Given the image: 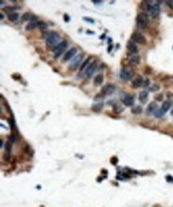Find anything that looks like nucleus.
I'll return each instance as SVG.
<instances>
[{
	"label": "nucleus",
	"instance_id": "f257e3e1",
	"mask_svg": "<svg viewBox=\"0 0 173 207\" xmlns=\"http://www.w3.org/2000/svg\"><path fill=\"white\" fill-rule=\"evenodd\" d=\"M60 40V35L58 33H57L55 31H50L47 35L46 43L48 47H53L55 45L58 44V42Z\"/></svg>",
	"mask_w": 173,
	"mask_h": 207
},
{
	"label": "nucleus",
	"instance_id": "f03ea898",
	"mask_svg": "<svg viewBox=\"0 0 173 207\" xmlns=\"http://www.w3.org/2000/svg\"><path fill=\"white\" fill-rule=\"evenodd\" d=\"M136 23L138 27H140V29H146L148 26L149 23V19L147 14L145 13H140L138 14L137 17H136Z\"/></svg>",
	"mask_w": 173,
	"mask_h": 207
},
{
	"label": "nucleus",
	"instance_id": "7ed1b4c3",
	"mask_svg": "<svg viewBox=\"0 0 173 207\" xmlns=\"http://www.w3.org/2000/svg\"><path fill=\"white\" fill-rule=\"evenodd\" d=\"M133 76H134V71L129 67H124L120 73V77L125 81L131 80L133 77Z\"/></svg>",
	"mask_w": 173,
	"mask_h": 207
},
{
	"label": "nucleus",
	"instance_id": "20e7f679",
	"mask_svg": "<svg viewBox=\"0 0 173 207\" xmlns=\"http://www.w3.org/2000/svg\"><path fill=\"white\" fill-rule=\"evenodd\" d=\"M68 47V43L66 41H62L60 44L56 47L54 50V58H58L62 54Z\"/></svg>",
	"mask_w": 173,
	"mask_h": 207
},
{
	"label": "nucleus",
	"instance_id": "39448f33",
	"mask_svg": "<svg viewBox=\"0 0 173 207\" xmlns=\"http://www.w3.org/2000/svg\"><path fill=\"white\" fill-rule=\"evenodd\" d=\"M131 40L135 42V43H138V44H145L146 43V38L144 37V35L142 33H138V32H134L133 33H132L131 35Z\"/></svg>",
	"mask_w": 173,
	"mask_h": 207
},
{
	"label": "nucleus",
	"instance_id": "423d86ee",
	"mask_svg": "<svg viewBox=\"0 0 173 207\" xmlns=\"http://www.w3.org/2000/svg\"><path fill=\"white\" fill-rule=\"evenodd\" d=\"M116 87L115 85H112V84H109L104 86L103 88L101 89V95L102 96H110L113 93H114Z\"/></svg>",
	"mask_w": 173,
	"mask_h": 207
},
{
	"label": "nucleus",
	"instance_id": "0eeeda50",
	"mask_svg": "<svg viewBox=\"0 0 173 207\" xmlns=\"http://www.w3.org/2000/svg\"><path fill=\"white\" fill-rule=\"evenodd\" d=\"M82 59H83V54H79V55L76 56V57H74V59L72 61V62L70 63V70H76L77 68L79 67V65H80V63H81V61H82Z\"/></svg>",
	"mask_w": 173,
	"mask_h": 207
},
{
	"label": "nucleus",
	"instance_id": "6e6552de",
	"mask_svg": "<svg viewBox=\"0 0 173 207\" xmlns=\"http://www.w3.org/2000/svg\"><path fill=\"white\" fill-rule=\"evenodd\" d=\"M97 69V64L96 61L91 63V64L87 67V69H86V70H85V76L89 78L92 77L93 73L96 72Z\"/></svg>",
	"mask_w": 173,
	"mask_h": 207
},
{
	"label": "nucleus",
	"instance_id": "1a4fd4ad",
	"mask_svg": "<svg viewBox=\"0 0 173 207\" xmlns=\"http://www.w3.org/2000/svg\"><path fill=\"white\" fill-rule=\"evenodd\" d=\"M121 101L122 103L124 104L125 105L130 107V106H133L134 104V99L131 95L129 94H125L121 97Z\"/></svg>",
	"mask_w": 173,
	"mask_h": 207
},
{
	"label": "nucleus",
	"instance_id": "9d476101",
	"mask_svg": "<svg viewBox=\"0 0 173 207\" xmlns=\"http://www.w3.org/2000/svg\"><path fill=\"white\" fill-rule=\"evenodd\" d=\"M143 83H144L143 77L141 76H140V75H138V76H136V78L132 82V87H133V89H138V88H140V86L143 85Z\"/></svg>",
	"mask_w": 173,
	"mask_h": 207
},
{
	"label": "nucleus",
	"instance_id": "9b49d317",
	"mask_svg": "<svg viewBox=\"0 0 173 207\" xmlns=\"http://www.w3.org/2000/svg\"><path fill=\"white\" fill-rule=\"evenodd\" d=\"M77 48H75V47H73V48H71L70 50H68L66 53L65 54L64 56V57H63V61H70L73 57L75 56V54L77 53Z\"/></svg>",
	"mask_w": 173,
	"mask_h": 207
},
{
	"label": "nucleus",
	"instance_id": "f8f14e48",
	"mask_svg": "<svg viewBox=\"0 0 173 207\" xmlns=\"http://www.w3.org/2000/svg\"><path fill=\"white\" fill-rule=\"evenodd\" d=\"M150 12H151V15L152 18H157L160 15V5L158 3H156L153 6H152Z\"/></svg>",
	"mask_w": 173,
	"mask_h": 207
},
{
	"label": "nucleus",
	"instance_id": "ddd939ff",
	"mask_svg": "<svg viewBox=\"0 0 173 207\" xmlns=\"http://www.w3.org/2000/svg\"><path fill=\"white\" fill-rule=\"evenodd\" d=\"M127 49L132 53H137V52H138V48H137V46L135 45V43L133 41H129L128 42Z\"/></svg>",
	"mask_w": 173,
	"mask_h": 207
},
{
	"label": "nucleus",
	"instance_id": "4468645a",
	"mask_svg": "<svg viewBox=\"0 0 173 207\" xmlns=\"http://www.w3.org/2000/svg\"><path fill=\"white\" fill-rule=\"evenodd\" d=\"M172 101L170 100H165L164 103L162 104V106H161V109H162L163 111L166 112H168L169 110L171 107L172 106Z\"/></svg>",
	"mask_w": 173,
	"mask_h": 207
},
{
	"label": "nucleus",
	"instance_id": "2eb2a0df",
	"mask_svg": "<svg viewBox=\"0 0 173 207\" xmlns=\"http://www.w3.org/2000/svg\"><path fill=\"white\" fill-rule=\"evenodd\" d=\"M148 97V93L146 91H142L139 94V100L142 104H145L147 102Z\"/></svg>",
	"mask_w": 173,
	"mask_h": 207
},
{
	"label": "nucleus",
	"instance_id": "dca6fc26",
	"mask_svg": "<svg viewBox=\"0 0 173 207\" xmlns=\"http://www.w3.org/2000/svg\"><path fill=\"white\" fill-rule=\"evenodd\" d=\"M104 107L103 103H97L93 104L92 107H91V110L94 112H100L102 110V108Z\"/></svg>",
	"mask_w": 173,
	"mask_h": 207
},
{
	"label": "nucleus",
	"instance_id": "f3484780",
	"mask_svg": "<svg viewBox=\"0 0 173 207\" xmlns=\"http://www.w3.org/2000/svg\"><path fill=\"white\" fill-rule=\"evenodd\" d=\"M104 81V76L102 74H98V75H97L95 78H94V80H93V83H94V85H96V86H99L101 85Z\"/></svg>",
	"mask_w": 173,
	"mask_h": 207
},
{
	"label": "nucleus",
	"instance_id": "a211bd4d",
	"mask_svg": "<svg viewBox=\"0 0 173 207\" xmlns=\"http://www.w3.org/2000/svg\"><path fill=\"white\" fill-rule=\"evenodd\" d=\"M157 104L155 103V102H151L149 104V105L148 106L147 108V112L148 114H152V113H154L155 111L157 109Z\"/></svg>",
	"mask_w": 173,
	"mask_h": 207
},
{
	"label": "nucleus",
	"instance_id": "6ab92c4d",
	"mask_svg": "<svg viewBox=\"0 0 173 207\" xmlns=\"http://www.w3.org/2000/svg\"><path fill=\"white\" fill-rule=\"evenodd\" d=\"M140 61V57L138 55H133L131 57V58L129 59V63L132 65H138Z\"/></svg>",
	"mask_w": 173,
	"mask_h": 207
},
{
	"label": "nucleus",
	"instance_id": "aec40b11",
	"mask_svg": "<svg viewBox=\"0 0 173 207\" xmlns=\"http://www.w3.org/2000/svg\"><path fill=\"white\" fill-rule=\"evenodd\" d=\"M37 26V22L35 21H31V22L28 23L26 26V31H30V30H32L34 29H35V27Z\"/></svg>",
	"mask_w": 173,
	"mask_h": 207
},
{
	"label": "nucleus",
	"instance_id": "412c9836",
	"mask_svg": "<svg viewBox=\"0 0 173 207\" xmlns=\"http://www.w3.org/2000/svg\"><path fill=\"white\" fill-rule=\"evenodd\" d=\"M131 112H132V113L133 114H135V115H137V114H140L142 112H143V108L141 107V106H140V105H137V106H136V107H134L131 110Z\"/></svg>",
	"mask_w": 173,
	"mask_h": 207
},
{
	"label": "nucleus",
	"instance_id": "4be33fe9",
	"mask_svg": "<svg viewBox=\"0 0 173 207\" xmlns=\"http://www.w3.org/2000/svg\"><path fill=\"white\" fill-rule=\"evenodd\" d=\"M19 19V14L18 13H11L8 15V19L11 22H15Z\"/></svg>",
	"mask_w": 173,
	"mask_h": 207
},
{
	"label": "nucleus",
	"instance_id": "5701e85b",
	"mask_svg": "<svg viewBox=\"0 0 173 207\" xmlns=\"http://www.w3.org/2000/svg\"><path fill=\"white\" fill-rule=\"evenodd\" d=\"M164 113H165V112L163 111L161 108H157V109L155 111V112L153 113V115H154L156 118H160V117H162L164 115Z\"/></svg>",
	"mask_w": 173,
	"mask_h": 207
},
{
	"label": "nucleus",
	"instance_id": "b1692460",
	"mask_svg": "<svg viewBox=\"0 0 173 207\" xmlns=\"http://www.w3.org/2000/svg\"><path fill=\"white\" fill-rule=\"evenodd\" d=\"M37 26L41 29V30H46V29H47V24H46V22H43V21H38L37 22Z\"/></svg>",
	"mask_w": 173,
	"mask_h": 207
},
{
	"label": "nucleus",
	"instance_id": "393cba45",
	"mask_svg": "<svg viewBox=\"0 0 173 207\" xmlns=\"http://www.w3.org/2000/svg\"><path fill=\"white\" fill-rule=\"evenodd\" d=\"M16 9H17L16 7H4L3 9V11L5 13H7L8 15H10V14H11L12 11H15Z\"/></svg>",
	"mask_w": 173,
	"mask_h": 207
},
{
	"label": "nucleus",
	"instance_id": "a878e982",
	"mask_svg": "<svg viewBox=\"0 0 173 207\" xmlns=\"http://www.w3.org/2000/svg\"><path fill=\"white\" fill-rule=\"evenodd\" d=\"M11 148H12V143H11L10 140H8L7 142L6 143V144H5V150H6V152L11 153Z\"/></svg>",
	"mask_w": 173,
	"mask_h": 207
},
{
	"label": "nucleus",
	"instance_id": "bb28decb",
	"mask_svg": "<svg viewBox=\"0 0 173 207\" xmlns=\"http://www.w3.org/2000/svg\"><path fill=\"white\" fill-rule=\"evenodd\" d=\"M90 59H91V57H88V58L85 60V61H84V62L82 63V65H81V67H80V71H82L83 69H85V67L87 66V65H88L89 61H90Z\"/></svg>",
	"mask_w": 173,
	"mask_h": 207
},
{
	"label": "nucleus",
	"instance_id": "cd10ccee",
	"mask_svg": "<svg viewBox=\"0 0 173 207\" xmlns=\"http://www.w3.org/2000/svg\"><path fill=\"white\" fill-rule=\"evenodd\" d=\"M31 15L30 14V13H28V12H26V13H25L24 15H22V20L23 21H28V20H30V19H31Z\"/></svg>",
	"mask_w": 173,
	"mask_h": 207
},
{
	"label": "nucleus",
	"instance_id": "c85d7f7f",
	"mask_svg": "<svg viewBox=\"0 0 173 207\" xmlns=\"http://www.w3.org/2000/svg\"><path fill=\"white\" fill-rule=\"evenodd\" d=\"M159 89H160V86H159V85H156V84H154L150 88V90L152 91V92H156V91H158Z\"/></svg>",
	"mask_w": 173,
	"mask_h": 207
},
{
	"label": "nucleus",
	"instance_id": "c756f323",
	"mask_svg": "<svg viewBox=\"0 0 173 207\" xmlns=\"http://www.w3.org/2000/svg\"><path fill=\"white\" fill-rule=\"evenodd\" d=\"M155 100H157V101H161V100L164 99V96H163L162 94H160V93H159L157 95H156L155 96Z\"/></svg>",
	"mask_w": 173,
	"mask_h": 207
},
{
	"label": "nucleus",
	"instance_id": "7c9ffc66",
	"mask_svg": "<svg viewBox=\"0 0 173 207\" xmlns=\"http://www.w3.org/2000/svg\"><path fill=\"white\" fill-rule=\"evenodd\" d=\"M117 162H118V159L116 156H113V157L111 159V163L113 164V165H116V164L117 163Z\"/></svg>",
	"mask_w": 173,
	"mask_h": 207
},
{
	"label": "nucleus",
	"instance_id": "2f4dec72",
	"mask_svg": "<svg viewBox=\"0 0 173 207\" xmlns=\"http://www.w3.org/2000/svg\"><path fill=\"white\" fill-rule=\"evenodd\" d=\"M11 155V153H7V152H6L5 154L3 155V159L4 160H6V161H8L9 159H10V156Z\"/></svg>",
	"mask_w": 173,
	"mask_h": 207
},
{
	"label": "nucleus",
	"instance_id": "473e14b6",
	"mask_svg": "<svg viewBox=\"0 0 173 207\" xmlns=\"http://www.w3.org/2000/svg\"><path fill=\"white\" fill-rule=\"evenodd\" d=\"M150 84V81H149V79H145L144 80V83H143V85H144V87H148V85Z\"/></svg>",
	"mask_w": 173,
	"mask_h": 207
},
{
	"label": "nucleus",
	"instance_id": "72a5a7b5",
	"mask_svg": "<svg viewBox=\"0 0 173 207\" xmlns=\"http://www.w3.org/2000/svg\"><path fill=\"white\" fill-rule=\"evenodd\" d=\"M83 19L85 20V21H86V22H89V23H94V20L92 19H89V18H83Z\"/></svg>",
	"mask_w": 173,
	"mask_h": 207
},
{
	"label": "nucleus",
	"instance_id": "f704fd0d",
	"mask_svg": "<svg viewBox=\"0 0 173 207\" xmlns=\"http://www.w3.org/2000/svg\"><path fill=\"white\" fill-rule=\"evenodd\" d=\"M12 78H14L15 80H18V79H20L21 77H20V75L16 73V74H13V75H12Z\"/></svg>",
	"mask_w": 173,
	"mask_h": 207
},
{
	"label": "nucleus",
	"instance_id": "c9c22d12",
	"mask_svg": "<svg viewBox=\"0 0 173 207\" xmlns=\"http://www.w3.org/2000/svg\"><path fill=\"white\" fill-rule=\"evenodd\" d=\"M64 20H65V22H68L70 21V17H69V15H67V14H65L64 15Z\"/></svg>",
	"mask_w": 173,
	"mask_h": 207
},
{
	"label": "nucleus",
	"instance_id": "e433bc0d",
	"mask_svg": "<svg viewBox=\"0 0 173 207\" xmlns=\"http://www.w3.org/2000/svg\"><path fill=\"white\" fill-rule=\"evenodd\" d=\"M166 3L168 6H169L170 7L173 9V1H166Z\"/></svg>",
	"mask_w": 173,
	"mask_h": 207
},
{
	"label": "nucleus",
	"instance_id": "4c0bfd02",
	"mask_svg": "<svg viewBox=\"0 0 173 207\" xmlns=\"http://www.w3.org/2000/svg\"><path fill=\"white\" fill-rule=\"evenodd\" d=\"M92 2L93 3H96V4L101 3H102L101 1H99V0H93Z\"/></svg>",
	"mask_w": 173,
	"mask_h": 207
},
{
	"label": "nucleus",
	"instance_id": "58836bf2",
	"mask_svg": "<svg viewBox=\"0 0 173 207\" xmlns=\"http://www.w3.org/2000/svg\"><path fill=\"white\" fill-rule=\"evenodd\" d=\"M112 48H113V45H109V49H108V52H109V53H110Z\"/></svg>",
	"mask_w": 173,
	"mask_h": 207
},
{
	"label": "nucleus",
	"instance_id": "ea45409f",
	"mask_svg": "<svg viewBox=\"0 0 173 207\" xmlns=\"http://www.w3.org/2000/svg\"><path fill=\"white\" fill-rule=\"evenodd\" d=\"M3 140H1V148L3 147Z\"/></svg>",
	"mask_w": 173,
	"mask_h": 207
},
{
	"label": "nucleus",
	"instance_id": "a19ab883",
	"mask_svg": "<svg viewBox=\"0 0 173 207\" xmlns=\"http://www.w3.org/2000/svg\"><path fill=\"white\" fill-rule=\"evenodd\" d=\"M0 16H1V17H0V18H1V19H3V14H1V15H0Z\"/></svg>",
	"mask_w": 173,
	"mask_h": 207
},
{
	"label": "nucleus",
	"instance_id": "79ce46f5",
	"mask_svg": "<svg viewBox=\"0 0 173 207\" xmlns=\"http://www.w3.org/2000/svg\"><path fill=\"white\" fill-rule=\"evenodd\" d=\"M171 115H172V116H173V109L172 110V112H171Z\"/></svg>",
	"mask_w": 173,
	"mask_h": 207
},
{
	"label": "nucleus",
	"instance_id": "37998d69",
	"mask_svg": "<svg viewBox=\"0 0 173 207\" xmlns=\"http://www.w3.org/2000/svg\"><path fill=\"white\" fill-rule=\"evenodd\" d=\"M0 3H0V4H1V5H3V1H1Z\"/></svg>",
	"mask_w": 173,
	"mask_h": 207
}]
</instances>
